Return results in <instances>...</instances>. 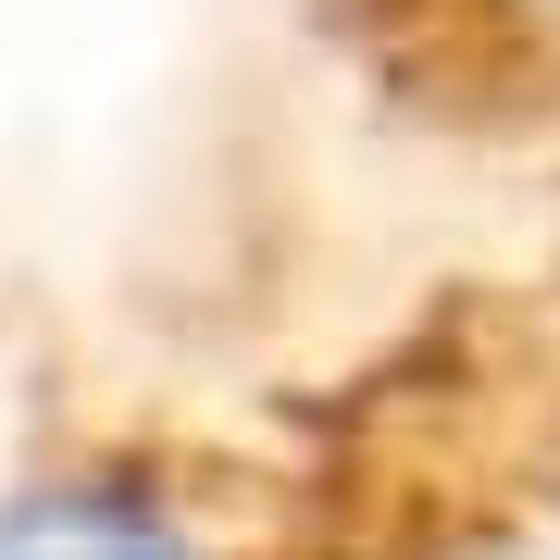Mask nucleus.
Masks as SVG:
<instances>
[{
    "instance_id": "1",
    "label": "nucleus",
    "mask_w": 560,
    "mask_h": 560,
    "mask_svg": "<svg viewBox=\"0 0 560 560\" xmlns=\"http://www.w3.org/2000/svg\"><path fill=\"white\" fill-rule=\"evenodd\" d=\"M560 536V224L300 349L0 324V560H523Z\"/></svg>"
},
{
    "instance_id": "2",
    "label": "nucleus",
    "mask_w": 560,
    "mask_h": 560,
    "mask_svg": "<svg viewBox=\"0 0 560 560\" xmlns=\"http://www.w3.org/2000/svg\"><path fill=\"white\" fill-rule=\"evenodd\" d=\"M349 101L474 175H560V0H300Z\"/></svg>"
}]
</instances>
